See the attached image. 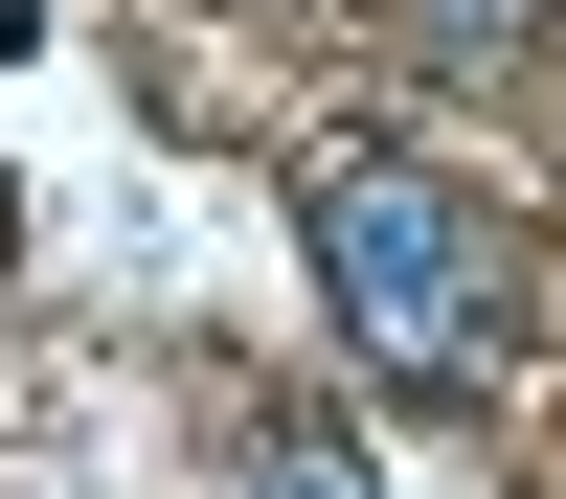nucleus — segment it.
Here are the masks:
<instances>
[{
    "label": "nucleus",
    "mask_w": 566,
    "mask_h": 499,
    "mask_svg": "<svg viewBox=\"0 0 566 499\" xmlns=\"http://www.w3.org/2000/svg\"><path fill=\"white\" fill-rule=\"evenodd\" d=\"M317 295L363 318L386 386H499V363H522V250H499V205H453V181H408V159H317Z\"/></svg>",
    "instance_id": "nucleus-1"
},
{
    "label": "nucleus",
    "mask_w": 566,
    "mask_h": 499,
    "mask_svg": "<svg viewBox=\"0 0 566 499\" xmlns=\"http://www.w3.org/2000/svg\"><path fill=\"white\" fill-rule=\"evenodd\" d=\"M363 23H386V45H408V69H499V45H522V23H544V0H363Z\"/></svg>",
    "instance_id": "nucleus-2"
},
{
    "label": "nucleus",
    "mask_w": 566,
    "mask_h": 499,
    "mask_svg": "<svg viewBox=\"0 0 566 499\" xmlns=\"http://www.w3.org/2000/svg\"><path fill=\"white\" fill-rule=\"evenodd\" d=\"M250 499H363V454H340V432H272V454H250Z\"/></svg>",
    "instance_id": "nucleus-3"
}]
</instances>
